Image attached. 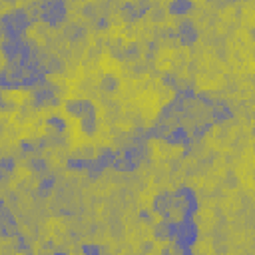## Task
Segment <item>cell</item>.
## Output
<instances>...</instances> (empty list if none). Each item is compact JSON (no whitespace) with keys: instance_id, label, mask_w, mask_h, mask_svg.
Listing matches in <instances>:
<instances>
[{"instance_id":"277c9868","label":"cell","mask_w":255,"mask_h":255,"mask_svg":"<svg viewBox=\"0 0 255 255\" xmlns=\"http://www.w3.org/2000/svg\"><path fill=\"white\" fill-rule=\"evenodd\" d=\"M176 38H178V42H180L182 46L189 48V46H193V44L199 40V32H197V28H189V30L178 32V34H176Z\"/></svg>"},{"instance_id":"52a82bcc","label":"cell","mask_w":255,"mask_h":255,"mask_svg":"<svg viewBox=\"0 0 255 255\" xmlns=\"http://www.w3.org/2000/svg\"><path fill=\"white\" fill-rule=\"evenodd\" d=\"M154 237L160 241H172L170 237V221L162 219L160 223H154Z\"/></svg>"},{"instance_id":"8fae6325","label":"cell","mask_w":255,"mask_h":255,"mask_svg":"<svg viewBox=\"0 0 255 255\" xmlns=\"http://www.w3.org/2000/svg\"><path fill=\"white\" fill-rule=\"evenodd\" d=\"M151 20L154 22H164L166 20V10L162 6H154V12H151Z\"/></svg>"},{"instance_id":"ba28073f","label":"cell","mask_w":255,"mask_h":255,"mask_svg":"<svg viewBox=\"0 0 255 255\" xmlns=\"http://www.w3.org/2000/svg\"><path fill=\"white\" fill-rule=\"evenodd\" d=\"M118 86H120L118 78H116V76H110V74L100 80V90H102V92H106V94L116 92V90H118Z\"/></svg>"},{"instance_id":"7c38bea8","label":"cell","mask_w":255,"mask_h":255,"mask_svg":"<svg viewBox=\"0 0 255 255\" xmlns=\"http://www.w3.org/2000/svg\"><path fill=\"white\" fill-rule=\"evenodd\" d=\"M140 219L146 221V223H149V225H154V214H151L149 210H142L140 212Z\"/></svg>"},{"instance_id":"8992f818","label":"cell","mask_w":255,"mask_h":255,"mask_svg":"<svg viewBox=\"0 0 255 255\" xmlns=\"http://www.w3.org/2000/svg\"><path fill=\"white\" fill-rule=\"evenodd\" d=\"M80 128L86 136H94L96 130H98V120H96V114H86L84 118H80Z\"/></svg>"},{"instance_id":"4fadbf2b","label":"cell","mask_w":255,"mask_h":255,"mask_svg":"<svg viewBox=\"0 0 255 255\" xmlns=\"http://www.w3.org/2000/svg\"><path fill=\"white\" fill-rule=\"evenodd\" d=\"M151 249H154V243H151V241H144L142 243V251L144 253H151Z\"/></svg>"},{"instance_id":"30bf717a","label":"cell","mask_w":255,"mask_h":255,"mask_svg":"<svg viewBox=\"0 0 255 255\" xmlns=\"http://www.w3.org/2000/svg\"><path fill=\"white\" fill-rule=\"evenodd\" d=\"M237 183H239V180H237V176H235V174H231V172L223 178V187H227V189H235V187H237Z\"/></svg>"},{"instance_id":"6da1fadb","label":"cell","mask_w":255,"mask_h":255,"mask_svg":"<svg viewBox=\"0 0 255 255\" xmlns=\"http://www.w3.org/2000/svg\"><path fill=\"white\" fill-rule=\"evenodd\" d=\"M40 20L50 28H60L66 22V4L60 0H50V2H40Z\"/></svg>"},{"instance_id":"5b68a950","label":"cell","mask_w":255,"mask_h":255,"mask_svg":"<svg viewBox=\"0 0 255 255\" xmlns=\"http://www.w3.org/2000/svg\"><path fill=\"white\" fill-rule=\"evenodd\" d=\"M46 130H48V136H50V134H64L66 122H64L60 116H50V118L46 120Z\"/></svg>"},{"instance_id":"3957f363","label":"cell","mask_w":255,"mask_h":255,"mask_svg":"<svg viewBox=\"0 0 255 255\" xmlns=\"http://www.w3.org/2000/svg\"><path fill=\"white\" fill-rule=\"evenodd\" d=\"M191 10H193V4H191V2H187V0H176V2H172V4H170V8H168V12H170V14L180 16V18H185Z\"/></svg>"},{"instance_id":"9c48e42d","label":"cell","mask_w":255,"mask_h":255,"mask_svg":"<svg viewBox=\"0 0 255 255\" xmlns=\"http://www.w3.org/2000/svg\"><path fill=\"white\" fill-rule=\"evenodd\" d=\"M0 170L6 172V174H14V170H16V158H12V156L0 158Z\"/></svg>"},{"instance_id":"7a4b0ae2","label":"cell","mask_w":255,"mask_h":255,"mask_svg":"<svg viewBox=\"0 0 255 255\" xmlns=\"http://www.w3.org/2000/svg\"><path fill=\"white\" fill-rule=\"evenodd\" d=\"M197 235H199L197 223L193 219H182V221H178L174 243L180 245V247H191L197 241Z\"/></svg>"}]
</instances>
